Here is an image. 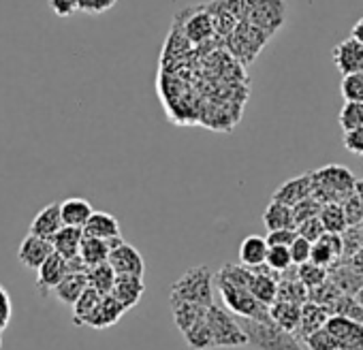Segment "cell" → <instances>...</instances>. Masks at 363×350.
<instances>
[{"label": "cell", "mask_w": 363, "mask_h": 350, "mask_svg": "<svg viewBox=\"0 0 363 350\" xmlns=\"http://www.w3.org/2000/svg\"><path fill=\"white\" fill-rule=\"evenodd\" d=\"M357 186L354 173L344 164H325L312 171V197L325 203L346 201Z\"/></svg>", "instance_id": "6da1fadb"}, {"label": "cell", "mask_w": 363, "mask_h": 350, "mask_svg": "<svg viewBox=\"0 0 363 350\" xmlns=\"http://www.w3.org/2000/svg\"><path fill=\"white\" fill-rule=\"evenodd\" d=\"M214 288H216V276L203 265L191 267L182 273L173 284L169 293V303H199L210 307L214 303Z\"/></svg>", "instance_id": "7a4b0ae2"}, {"label": "cell", "mask_w": 363, "mask_h": 350, "mask_svg": "<svg viewBox=\"0 0 363 350\" xmlns=\"http://www.w3.org/2000/svg\"><path fill=\"white\" fill-rule=\"evenodd\" d=\"M240 318V324L244 327L248 335L250 350H306L303 341L291 333L274 324L272 320H255V318Z\"/></svg>", "instance_id": "3957f363"}, {"label": "cell", "mask_w": 363, "mask_h": 350, "mask_svg": "<svg viewBox=\"0 0 363 350\" xmlns=\"http://www.w3.org/2000/svg\"><path fill=\"white\" fill-rule=\"evenodd\" d=\"M216 288L220 293V299L225 303L227 310H231L235 316L242 318H255V320H265L269 322V305H265L263 301H259L248 288L238 286L220 276H216Z\"/></svg>", "instance_id": "277c9868"}, {"label": "cell", "mask_w": 363, "mask_h": 350, "mask_svg": "<svg viewBox=\"0 0 363 350\" xmlns=\"http://www.w3.org/2000/svg\"><path fill=\"white\" fill-rule=\"evenodd\" d=\"M208 322H210V329L214 333L216 348L248 346V335H246L244 327L240 324V318L231 310L212 303L208 307Z\"/></svg>", "instance_id": "5b68a950"}, {"label": "cell", "mask_w": 363, "mask_h": 350, "mask_svg": "<svg viewBox=\"0 0 363 350\" xmlns=\"http://www.w3.org/2000/svg\"><path fill=\"white\" fill-rule=\"evenodd\" d=\"M267 39H269V35L263 33L261 28H257L255 24L240 22L238 28L229 35L227 45L235 58H240L244 64H250L255 60V56L263 50Z\"/></svg>", "instance_id": "8992f818"}, {"label": "cell", "mask_w": 363, "mask_h": 350, "mask_svg": "<svg viewBox=\"0 0 363 350\" xmlns=\"http://www.w3.org/2000/svg\"><path fill=\"white\" fill-rule=\"evenodd\" d=\"M109 265L116 269L118 276H141L145 273V261L139 254V250L130 244H126L122 237L109 239Z\"/></svg>", "instance_id": "52a82bcc"}, {"label": "cell", "mask_w": 363, "mask_h": 350, "mask_svg": "<svg viewBox=\"0 0 363 350\" xmlns=\"http://www.w3.org/2000/svg\"><path fill=\"white\" fill-rule=\"evenodd\" d=\"M325 327L337 339L340 350H363V322L331 314Z\"/></svg>", "instance_id": "ba28073f"}, {"label": "cell", "mask_w": 363, "mask_h": 350, "mask_svg": "<svg viewBox=\"0 0 363 350\" xmlns=\"http://www.w3.org/2000/svg\"><path fill=\"white\" fill-rule=\"evenodd\" d=\"M54 252H56V250H54L52 239H45V237H39V235L28 233V235L22 239L20 248H18V259H20V263H22L26 269L37 271Z\"/></svg>", "instance_id": "9c48e42d"}, {"label": "cell", "mask_w": 363, "mask_h": 350, "mask_svg": "<svg viewBox=\"0 0 363 350\" xmlns=\"http://www.w3.org/2000/svg\"><path fill=\"white\" fill-rule=\"evenodd\" d=\"M67 273H71L69 261H67L62 254L54 252V254L37 269V290H39V295L48 297V295L67 278Z\"/></svg>", "instance_id": "30bf717a"}, {"label": "cell", "mask_w": 363, "mask_h": 350, "mask_svg": "<svg viewBox=\"0 0 363 350\" xmlns=\"http://www.w3.org/2000/svg\"><path fill=\"white\" fill-rule=\"evenodd\" d=\"M333 64L342 75H350V73H361L363 71V43H359L357 39H344L340 41L333 52H331Z\"/></svg>", "instance_id": "8fae6325"}, {"label": "cell", "mask_w": 363, "mask_h": 350, "mask_svg": "<svg viewBox=\"0 0 363 350\" xmlns=\"http://www.w3.org/2000/svg\"><path fill=\"white\" fill-rule=\"evenodd\" d=\"M312 197V171H306L293 180H286L282 186L276 188V193L272 195L274 201H280L284 205H297L299 201Z\"/></svg>", "instance_id": "7c38bea8"}, {"label": "cell", "mask_w": 363, "mask_h": 350, "mask_svg": "<svg viewBox=\"0 0 363 350\" xmlns=\"http://www.w3.org/2000/svg\"><path fill=\"white\" fill-rule=\"evenodd\" d=\"M124 312H126V307L109 293V295H103L101 303L94 307V312L90 314L86 324L92 329H107V327H113L124 316Z\"/></svg>", "instance_id": "4fadbf2b"}, {"label": "cell", "mask_w": 363, "mask_h": 350, "mask_svg": "<svg viewBox=\"0 0 363 350\" xmlns=\"http://www.w3.org/2000/svg\"><path fill=\"white\" fill-rule=\"evenodd\" d=\"M340 259H342V235L340 233H325L318 242L312 244V252H310L312 263L329 269Z\"/></svg>", "instance_id": "5bb4252c"}, {"label": "cell", "mask_w": 363, "mask_h": 350, "mask_svg": "<svg viewBox=\"0 0 363 350\" xmlns=\"http://www.w3.org/2000/svg\"><path fill=\"white\" fill-rule=\"evenodd\" d=\"M329 278L337 284V288L344 295H357V290L363 286V271L350 265V261H335L329 267Z\"/></svg>", "instance_id": "9a60e30c"}, {"label": "cell", "mask_w": 363, "mask_h": 350, "mask_svg": "<svg viewBox=\"0 0 363 350\" xmlns=\"http://www.w3.org/2000/svg\"><path fill=\"white\" fill-rule=\"evenodd\" d=\"M65 227V220H62V212H60V203H50L48 208H43L33 225H30V231L33 235H39V237H45V239H54V235Z\"/></svg>", "instance_id": "2e32d148"}, {"label": "cell", "mask_w": 363, "mask_h": 350, "mask_svg": "<svg viewBox=\"0 0 363 350\" xmlns=\"http://www.w3.org/2000/svg\"><path fill=\"white\" fill-rule=\"evenodd\" d=\"M145 293V284H143V278L141 276H118L116 278V284L111 288V295L126 307H135L139 303V299L143 297Z\"/></svg>", "instance_id": "e0dca14e"}, {"label": "cell", "mask_w": 363, "mask_h": 350, "mask_svg": "<svg viewBox=\"0 0 363 350\" xmlns=\"http://www.w3.org/2000/svg\"><path fill=\"white\" fill-rule=\"evenodd\" d=\"M88 286H90V284H88L86 271H71V273H67V278L52 290V295H54L62 305L73 307L75 301L82 297V293H84Z\"/></svg>", "instance_id": "ac0fdd59"}, {"label": "cell", "mask_w": 363, "mask_h": 350, "mask_svg": "<svg viewBox=\"0 0 363 350\" xmlns=\"http://www.w3.org/2000/svg\"><path fill=\"white\" fill-rule=\"evenodd\" d=\"M329 310L325 305H318L314 301H308L301 305V320H299V327L295 331V335L303 341L310 333L323 329L327 324V318H329Z\"/></svg>", "instance_id": "d6986e66"}, {"label": "cell", "mask_w": 363, "mask_h": 350, "mask_svg": "<svg viewBox=\"0 0 363 350\" xmlns=\"http://www.w3.org/2000/svg\"><path fill=\"white\" fill-rule=\"evenodd\" d=\"M84 235L109 242V239L122 237V231H120V222L116 216H111L107 212H94L84 227Z\"/></svg>", "instance_id": "ffe728a7"}, {"label": "cell", "mask_w": 363, "mask_h": 350, "mask_svg": "<svg viewBox=\"0 0 363 350\" xmlns=\"http://www.w3.org/2000/svg\"><path fill=\"white\" fill-rule=\"evenodd\" d=\"M82 242H84V229L79 227H69L65 225L52 239L54 244V250L58 254H62L67 261L79 256V248H82Z\"/></svg>", "instance_id": "44dd1931"}, {"label": "cell", "mask_w": 363, "mask_h": 350, "mask_svg": "<svg viewBox=\"0 0 363 350\" xmlns=\"http://www.w3.org/2000/svg\"><path fill=\"white\" fill-rule=\"evenodd\" d=\"M60 212H62L65 225H69V227H79V229H84L86 222L90 220V216L94 214L90 201L79 199V197L65 199V201L60 203Z\"/></svg>", "instance_id": "7402d4cb"}, {"label": "cell", "mask_w": 363, "mask_h": 350, "mask_svg": "<svg viewBox=\"0 0 363 350\" xmlns=\"http://www.w3.org/2000/svg\"><path fill=\"white\" fill-rule=\"evenodd\" d=\"M269 316H272L274 324H278L284 331L295 333L299 327V320H301V305L289 303V301H274L269 305Z\"/></svg>", "instance_id": "603a6c76"}, {"label": "cell", "mask_w": 363, "mask_h": 350, "mask_svg": "<svg viewBox=\"0 0 363 350\" xmlns=\"http://www.w3.org/2000/svg\"><path fill=\"white\" fill-rule=\"evenodd\" d=\"M269 252V244L261 235H248L240 246V263L246 267H259L265 263Z\"/></svg>", "instance_id": "cb8c5ba5"}, {"label": "cell", "mask_w": 363, "mask_h": 350, "mask_svg": "<svg viewBox=\"0 0 363 350\" xmlns=\"http://www.w3.org/2000/svg\"><path fill=\"white\" fill-rule=\"evenodd\" d=\"M263 225L267 231H278V229H297L295 218H293V208L284 205L280 201H274L265 208L263 212Z\"/></svg>", "instance_id": "d4e9b609"}, {"label": "cell", "mask_w": 363, "mask_h": 350, "mask_svg": "<svg viewBox=\"0 0 363 350\" xmlns=\"http://www.w3.org/2000/svg\"><path fill=\"white\" fill-rule=\"evenodd\" d=\"M171 312H173V320H175V327L179 329V333H186L195 322H199L201 318H206L208 314V307L206 305H199V303H173L171 305Z\"/></svg>", "instance_id": "484cf974"}, {"label": "cell", "mask_w": 363, "mask_h": 350, "mask_svg": "<svg viewBox=\"0 0 363 350\" xmlns=\"http://www.w3.org/2000/svg\"><path fill=\"white\" fill-rule=\"evenodd\" d=\"M109 252H111L109 242L99 239V237L84 235V242H82V248H79V256H82V261H84L88 267L107 263V261H109Z\"/></svg>", "instance_id": "4316f807"}, {"label": "cell", "mask_w": 363, "mask_h": 350, "mask_svg": "<svg viewBox=\"0 0 363 350\" xmlns=\"http://www.w3.org/2000/svg\"><path fill=\"white\" fill-rule=\"evenodd\" d=\"M182 335H184L186 344L193 350H212V348H216L214 333H212L210 322H208V314H206V318H201L199 322H195L186 333H182Z\"/></svg>", "instance_id": "83f0119b"}, {"label": "cell", "mask_w": 363, "mask_h": 350, "mask_svg": "<svg viewBox=\"0 0 363 350\" xmlns=\"http://www.w3.org/2000/svg\"><path fill=\"white\" fill-rule=\"evenodd\" d=\"M197 11H203V13H195L193 20H191L189 26H186V37H189V41H193V43H201V41L210 39L212 33H216V28H214V18H212V13L208 11V7H201V9H197Z\"/></svg>", "instance_id": "f1b7e54d"}, {"label": "cell", "mask_w": 363, "mask_h": 350, "mask_svg": "<svg viewBox=\"0 0 363 350\" xmlns=\"http://www.w3.org/2000/svg\"><path fill=\"white\" fill-rule=\"evenodd\" d=\"M276 301H289L303 305L310 301V288L299 280V278H286L278 282V297Z\"/></svg>", "instance_id": "f546056e"}, {"label": "cell", "mask_w": 363, "mask_h": 350, "mask_svg": "<svg viewBox=\"0 0 363 350\" xmlns=\"http://www.w3.org/2000/svg\"><path fill=\"white\" fill-rule=\"evenodd\" d=\"M86 276H88V284L92 288H96L101 295H109L111 288H113V284H116V278H118V273L109 265V261L107 263H101V265H94V267H88Z\"/></svg>", "instance_id": "4dcf8cb0"}, {"label": "cell", "mask_w": 363, "mask_h": 350, "mask_svg": "<svg viewBox=\"0 0 363 350\" xmlns=\"http://www.w3.org/2000/svg\"><path fill=\"white\" fill-rule=\"evenodd\" d=\"M101 299H103V295L96 290V288H92V286H88L84 293H82V297L75 301V305H73V322L79 327V324H86V320L90 318V314L94 312V307L101 303Z\"/></svg>", "instance_id": "1f68e13d"}, {"label": "cell", "mask_w": 363, "mask_h": 350, "mask_svg": "<svg viewBox=\"0 0 363 350\" xmlns=\"http://www.w3.org/2000/svg\"><path fill=\"white\" fill-rule=\"evenodd\" d=\"M320 222L325 225V231L327 233H344L348 229V222H346V216H344V208L342 203H325L320 214H318Z\"/></svg>", "instance_id": "d6a6232c"}, {"label": "cell", "mask_w": 363, "mask_h": 350, "mask_svg": "<svg viewBox=\"0 0 363 350\" xmlns=\"http://www.w3.org/2000/svg\"><path fill=\"white\" fill-rule=\"evenodd\" d=\"M340 295H344V293L337 288V284H335L331 278H327L323 284L310 288V301H314V303H318V305H325L327 310L340 299Z\"/></svg>", "instance_id": "836d02e7"}, {"label": "cell", "mask_w": 363, "mask_h": 350, "mask_svg": "<svg viewBox=\"0 0 363 350\" xmlns=\"http://www.w3.org/2000/svg\"><path fill=\"white\" fill-rule=\"evenodd\" d=\"M329 314L346 316L357 322H363V305L357 301L354 295H340V299L329 307Z\"/></svg>", "instance_id": "e575fe53"}, {"label": "cell", "mask_w": 363, "mask_h": 350, "mask_svg": "<svg viewBox=\"0 0 363 350\" xmlns=\"http://www.w3.org/2000/svg\"><path fill=\"white\" fill-rule=\"evenodd\" d=\"M340 92H342V98L346 103H363V71L342 75Z\"/></svg>", "instance_id": "d590c367"}, {"label": "cell", "mask_w": 363, "mask_h": 350, "mask_svg": "<svg viewBox=\"0 0 363 350\" xmlns=\"http://www.w3.org/2000/svg\"><path fill=\"white\" fill-rule=\"evenodd\" d=\"M297 278H299L308 288H314V286L323 284V282L329 278V269L323 267V265H316V263L308 261V263L297 265Z\"/></svg>", "instance_id": "8d00e7d4"}, {"label": "cell", "mask_w": 363, "mask_h": 350, "mask_svg": "<svg viewBox=\"0 0 363 350\" xmlns=\"http://www.w3.org/2000/svg\"><path fill=\"white\" fill-rule=\"evenodd\" d=\"M342 130H352L363 126V103H344L337 115Z\"/></svg>", "instance_id": "74e56055"}, {"label": "cell", "mask_w": 363, "mask_h": 350, "mask_svg": "<svg viewBox=\"0 0 363 350\" xmlns=\"http://www.w3.org/2000/svg\"><path fill=\"white\" fill-rule=\"evenodd\" d=\"M303 346L306 350H340V344L337 339L327 331V327L310 333L306 339H303Z\"/></svg>", "instance_id": "f35d334b"}, {"label": "cell", "mask_w": 363, "mask_h": 350, "mask_svg": "<svg viewBox=\"0 0 363 350\" xmlns=\"http://www.w3.org/2000/svg\"><path fill=\"white\" fill-rule=\"evenodd\" d=\"M265 263H267L274 271H278V273H282V271H286L291 265H295L289 246H269V252H267Z\"/></svg>", "instance_id": "ab89813d"}, {"label": "cell", "mask_w": 363, "mask_h": 350, "mask_svg": "<svg viewBox=\"0 0 363 350\" xmlns=\"http://www.w3.org/2000/svg\"><path fill=\"white\" fill-rule=\"evenodd\" d=\"M320 210H323V203H320L318 199H314V197H308V199L299 201L297 205H293L295 227H299L301 222H306V220H310V218L318 216V214H320Z\"/></svg>", "instance_id": "60d3db41"}, {"label": "cell", "mask_w": 363, "mask_h": 350, "mask_svg": "<svg viewBox=\"0 0 363 350\" xmlns=\"http://www.w3.org/2000/svg\"><path fill=\"white\" fill-rule=\"evenodd\" d=\"M363 246V231L361 227H348L344 233H342V259H350L359 248Z\"/></svg>", "instance_id": "b9f144b4"}, {"label": "cell", "mask_w": 363, "mask_h": 350, "mask_svg": "<svg viewBox=\"0 0 363 350\" xmlns=\"http://www.w3.org/2000/svg\"><path fill=\"white\" fill-rule=\"evenodd\" d=\"M342 208H344L348 227H357L363 222V201L357 197V193H352L346 201H342Z\"/></svg>", "instance_id": "7bdbcfd3"}, {"label": "cell", "mask_w": 363, "mask_h": 350, "mask_svg": "<svg viewBox=\"0 0 363 350\" xmlns=\"http://www.w3.org/2000/svg\"><path fill=\"white\" fill-rule=\"evenodd\" d=\"M297 233L301 235V237H306L308 242H318L327 231H325V225L320 222V218L318 216H314V218H310V220H306V222H301L299 227H297Z\"/></svg>", "instance_id": "ee69618b"}, {"label": "cell", "mask_w": 363, "mask_h": 350, "mask_svg": "<svg viewBox=\"0 0 363 350\" xmlns=\"http://www.w3.org/2000/svg\"><path fill=\"white\" fill-rule=\"evenodd\" d=\"M342 143H344L346 152H350L354 156H363V126L352 128V130H344Z\"/></svg>", "instance_id": "f6af8a7d"}, {"label": "cell", "mask_w": 363, "mask_h": 350, "mask_svg": "<svg viewBox=\"0 0 363 350\" xmlns=\"http://www.w3.org/2000/svg\"><path fill=\"white\" fill-rule=\"evenodd\" d=\"M289 248H291V256H293V263H295V265H301V263H308V261H310L312 242H308L306 237L297 235V239H295Z\"/></svg>", "instance_id": "bcb514c9"}, {"label": "cell", "mask_w": 363, "mask_h": 350, "mask_svg": "<svg viewBox=\"0 0 363 350\" xmlns=\"http://www.w3.org/2000/svg\"><path fill=\"white\" fill-rule=\"evenodd\" d=\"M50 9L58 18L67 20V18H73L79 11V0H50Z\"/></svg>", "instance_id": "7dc6e473"}, {"label": "cell", "mask_w": 363, "mask_h": 350, "mask_svg": "<svg viewBox=\"0 0 363 350\" xmlns=\"http://www.w3.org/2000/svg\"><path fill=\"white\" fill-rule=\"evenodd\" d=\"M297 229H278V231H267V244L269 246H291L297 239Z\"/></svg>", "instance_id": "c3c4849f"}, {"label": "cell", "mask_w": 363, "mask_h": 350, "mask_svg": "<svg viewBox=\"0 0 363 350\" xmlns=\"http://www.w3.org/2000/svg\"><path fill=\"white\" fill-rule=\"evenodd\" d=\"M118 0H79V11L90 13V16H99L109 11Z\"/></svg>", "instance_id": "681fc988"}, {"label": "cell", "mask_w": 363, "mask_h": 350, "mask_svg": "<svg viewBox=\"0 0 363 350\" xmlns=\"http://www.w3.org/2000/svg\"><path fill=\"white\" fill-rule=\"evenodd\" d=\"M9 318H11V299H9L7 290L0 286V331L7 327Z\"/></svg>", "instance_id": "f907efd6"}, {"label": "cell", "mask_w": 363, "mask_h": 350, "mask_svg": "<svg viewBox=\"0 0 363 350\" xmlns=\"http://www.w3.org/2000/svg\"><path fill=\"white\" fill-rule=\"evenodd\" d=\"M346 261H350V265H352V267H357L359 271H363V246H361V248H359L350 259H346Z\"/></svg>", "instance_id": "816d5d0a"}, {"label": "cell", "mask_w": 363, "mask_h": 350, "mask_svg": "<svg viewBox=\"0 0 363 350\" xmlns=\"http://www.w3.org/2000/svg\"><path fill=\"white\" fill-rule=\"evenodd\" d=\"M350 37L352 39H357L359 43H363V18L361 20H357V24L352 26V30H350Z\"/></svg>", "instance_id": "f5cc1de1"}, {"label": "cell", "mask_w": 363, "mask_h": 350, "mask_svg": "<svg viewBox=\"0 0 363 350\" xmlns=\"http://www.w3.org/2000/svg\"><path fill=\"white\" fill-rule=\"evenodd\" d=\"M354 193H357V197H359V199L363 201V178H361V180L357 178V186H354Z\"/></svg>", "instance_id": "db71d44e"}, {"label": "cell", "mask_w": 363, "mask_h": 350, "mask_svg": "<svg viewBox=\"0 0 363 350\" xmlns=\"http://www.w3.org/2000/svg\"><path fill=\"white\" fill-rule=\"evenodd\" d=\"M354 297H357V301H359V303L363 305V286H361V288L357 290V295H354Z\"/></svg>", "instance_id": "11a10c76"}, {"label": "cell", "mask_w": 363, "mask_h": 350, "mask_svg": "<svg viewBox=\"0 0 363 350\" xmlns=\"http://www.w3.org/2000/svg\"><path fill=\"white\" fill-rule=\"evenodd\" d=\"M0 348H3V339H0Z\"/></svg>", "instance_id": "9f6ffc18"}, {"label": "cell", "mask_w": 363, "mask_h": 350, "mask_svg": "<svg viewBox=\"0 0 363 350\" xmlns=\"http://www.w3.org/2000/svg\"><path fill=\"white\" fill-rule=\"evenodd\" d=\"M359 227H361V231H363V222H361V225H359Z\"/></svg>", "instance_id": "6f0895ef"}]
</instances>
